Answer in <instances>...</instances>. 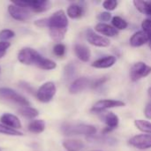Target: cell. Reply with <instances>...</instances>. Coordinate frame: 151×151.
Returning a JSON list of instances; mask_svg holds the SVG:
<instances>
[{
	"label": "cell",
	"instance_id": "6da1fadb",
	"mask_svg": "<svg viewBox=\"0 0 151 151\" xmlns=\"http://www.w3.org/2000/svg\"><path fill=\"white\" fill-rule=\"evenodd\" d=\"M61 132L65 136L85 135L88 138L96 134V128L92 125L82 123H64L61 126Z\"/></svg>",
	"mask_w": 151,
	"mask_h": 151
},
{
	"label": "cell",
	"instance_id": "7a4b0ae2",
	"mask_svg": "<svg viewBox=\"0 0 151 151\" xmlns=\"http://www.w3.org/2000/svg\"><path fill=\"white\" fill-rule=\"evenodd\" d=\"M0 99L20 107L30 105L29 101L26 97L10 88H0Z\"/></svg>",
	"mask_w": 151,
	"mask_h": 151
},
{
	"label": "cell",
	"instance_id": "3957f363",
	"mask_svg": "<svg viewBox=\"0 0 151 151\" xmlns=\"http://www.w3.org/2000/svg\"><path fill=\"white\" fill-rule=\"evenodd\" d=\"M43 58L44 57H42L37 50L29 47H25L21 49L18 53V60L21 64L27 65H35L38 66Z\"/></svg>",
	"mask_w": 151,
	"mask_h": 151
},
{
	"label": "cell",
	"instance_id": "277c9868",
	"mask_svg": "<svg viewBox=\"0 0 151 151\" xmlns=\"http://www.w3.org/2000/svg\"><path fill=\"white\" fill-rule=\"evenodd\" d=\"M56 92L57 88L54 82L47 81L37 89V91L35 92V96L37 100L41 103H49L53 99Z\"/></svg>",
	"mask_w": 151,
	"mask_h": 151
},
{
	"label": "cell",
	"instance_id": "5b68a950",
	"mask_svg": "<svg viewBox=\"0 0 151 151\" xmlns=\"http://www.w3.org/2000/svg\"><path fill=\"white\" fill-rule=\"evenodd\" d=\"M68 18L67 14L63 10L55 12L51 16L48 18V27L49 29H67L68 27Z\"/></svg>",
	"mask_w": 151,
	"mask_h": 151
},
{
	"label": "cell",
	"instance_id": "8992f818",
	"mask_svg": "<svg viewBox=\"0 0 151 151\" xmlns=\"http://www.w3.org/2000/svg\"><path fill=\"white\" fill-rule=\"evenodd\" d=\"M151 73V66L144 62H137L130 69V78L133 81H138Z\"/></svg>",
	"mask_w": 151,
	"mask_h": 151
},
{
	"label": "cell",
	"instance_id": "52a82bcc",
	"mask_svg": "<svg viewBox=\"0 0 151 151\" xmlns=\"http://www.w3.org/2000/svg\"><path fill=\"white\" fill-rule=\"evenodd\" d=\"M13 4L23 6L28 10H32L35 12H43L50 9V2L47 0H32V1H19L13 2Z\"/></svg>",
	"mask_w": 151,
	"mask_h": 151
},
{
	"label": "cell",
	"instance_id": "ba28073f",
	"mask_svg": "<svg viewBox=\"0 0 151 151\" xmlns=\"http://www.w3.org/2000/svg\"><path fill=\"white\" fill-rule=\"evenodd\" d=\"M126 104L123 101L119 100H114V99H104L97 101L92 107L91 111L96 113L103 112L106 110L111 109V108H119V107H124Z\"/></svg>",
	"mask_w": 151,
	"mask_h": 151
},
{
	"label": "cell",
	"instance_id": "9c48e42d",
	"mask_svg": "<svg viewBox=\"0 0 151 151\" xmlns=\"http://www.w3.org/2000/svg\"><path fill=\"white\" fill-rule=\"evenodd\" d=\"M129 144L141 150H145L151 149V134H137L130 138Z\"/></svg>",
	"mask_w": 151,
	"mask_h": 151
},
{
	"label": "cell",
	"instance_id": "30bf717a",
	"mask_svg": "<svg viewBox=\"0 0 151 151\" xmlns=\"http://www.w3.org/2000/svg\"><path fill=\"white\" fill-rule=\"evenodd\" d=\"M8 12L12 18L19 21H26L29 19L31 17L30 12L28 9L23 6L17 5L13 3L8 6Z\"/></svg>",
	"mask_w": 151,
	"mask_h": 151
},
{
	"label": "cell",
	"instance_id": "8fae6325",
	"mask_svg": "<svg viewBox=\"0 0 151 151\" xmlns=\"http://www.w3.org/2000/svg\"><path fill=\"white\" fill-rule=\"evenodd\" d=\"M86 38L87 41L91 44L94 45L96 47H99V48H106L108 46H110L111 42L109 40V38L100 35L98 34H96L94 30H92L91 28L87 30L86 33Z\"/></svg>",
	"mask_w": 151,
	"mask_h": 151
},
{
	"label": "cell",
	"instance_id": "7c38bea8",
	"mask_svg": "<svg viewBox=\"0 0 151 151\" xmlns=\"http://www.w3.org/2000/svg\"><path fill=\"white\" fill-rule=\"evenodd\" d=\"M91 81L88 79L87 77H81L76 80H74L72 84L69 87V92L70 94L75 95L79 94L84 89H86L88 86H91Z\"/></svg>",
	"mask_w": 151,
	"mask_h": 151
},
{
	"label": "cell",
	"instance_id": "4fadbf2b",
	"mask_svg": "<svg viewBox=\"0 0 151 151\" xmlns=\"http://www.w3.org/2000/svg\"><path fill=\"white\" fill-rule=\"evenodd\" d=\"M0 122L4 126L14 130H18L22 127L19 119L12 113H4L0 117Z\"/></svg>",
	"mask_w": 151,
	"mask_h": 151
},
{
	"label": "cell",
	"instance_id": "5bb4252c",
	"mask_svg": "<svg viewBox=\"0 0 151 151\" xmlns=\"http://www.w3.org/2000/svg\"><path fill=\"white\" fill-rule=\"evenodd\" d=\"M129 42L133 47H141L149 42V35L143 30L137 31L131 36Z\"/></svg>",
	"mask_w": 151,
	"mask_h": 151
},
{
	"label": "cell",
	"instance_id": "9a60e30c",
	"mask_svg": "<svg viewBox=\"0 0 151 151\" xmlns=\"http://www.w3.org/2000/svg\"><path fill=\"white\" fill-rule=\"evenodd\" d=\"M95 30L96 32L104 35L107 38L114 37L119 35V30H117L114 27H112L109 24H106V23H103V22L96 24V26L95 27Z\"/></svg>",
	"mask_w": 151,
	"mask_h": 151
},
{
	"label": "cell",
	"instance_id": "2e32d148",
	"mask_svg": "<svg viewBox=\"0 0 151 151\" xmlns=\"http://www.w3.org/2000/svg\"><path fill=\"white\" fill-rule=\"evenodd\" d=\"M104 120L106 124V128L104 130V133H109V132L116 129L119 124V117L111 111L107 112L104 116Z\"/></svg>",
	"mask_w": 151,
	"mask_h": 151
},
{
	"label": "cell",
	"instance_id": "e0dca14e",
	"mask_svg": "<svg viewBox=\"0 0 151 151\" xmlns=\"http://www.w3.org/2000/svg\"><path fill=\"white\" fill-rule=\"evenodd\" d=\"M73 50H74V53L76 55V57L82 62H88L89 59H90V57H91V52H90V50L83 45V44H80V43H76L74 45V48H73Z\"/></svg>",
	"mask_w": 151,
	"mask_h": 151
},
{
	"label": "cell",
	"instance_id": "ac0fdd59",
	"mask_svg": "<svg viewBox=\"0 0 151 151\" xmlns=\"http://www.w3.org/2000/svg\"><path fill=\"white\" fill-rule=\"evenodd\" d=\"M116 57L114 56H105L104 58H98L92 63V66L98 69H105L111 67L116 63Z\"/></svg>",
	"mask_w": 151,
	"mask_h": 151
},
{
	"label": "cell",
	"instance_id": "d6986e66",
	"mask_svg": "<svg viewBox=\"0 0 151 151\" xmlns=\"http://www.w3.org/2000/svg\"><path fill=\"white\" fill-rule=\"evenodd\" d=\"M62 145L67 151H80L83 150L85 146L83 142L74 139L65 140L63 142Z\"/></svg>",
	"mask_w": 151,
	"mask_h": 151
},
{
	"label": "cell",
	"instance_id": "ffe728a7",
	"mask_svg": "<svg viewBox=\"0 0 151 151\" xmlns=\"http://www.w3.org/2000/svg\"><path fill=\"white\" fill-rule=\"evenodd\" d=\"M83 7L78 4H72L68 6L66 13L67 16L71 19H79L83 15Z\"/></svg>",
	"mask_w": 151,
	"mask_h": 151
},
{
	"label": "cell",
	"instance_id": "44dd1931",
	"mask_svg": "<svg viewBox=\"0 0 151 151\" xmlns=\"http://www.w3.org/2000/svg\"><path fill=\"white\" fill-rule=\"evenodd\" d=\"M134 6L136 7V9L145 14L151 17V1H140V0H134Z\"/></svg>",
	"mask_w": 151,
	"mask_h": 151
},
{
	"label": "cell",
	"instance_id": "7402d4cb",
	"mask_svg": "<svg viewBox=\"0 0 151 151\" xmlns=\"http://www.w3.org/2000/svg\"><path fill=\"white\" fill-rule=\"evenodd\" d=\"M28 131L33 134H41L45 130V122L42 119L32 120L28 125Z\"/></svg>",
	"mask_w": 151,
	"mask_h": 151
},
{
	"label": "cell",
	"instance_id": "603a6c76",
	"mask_svg": "<svg viewBox=\"0 0 151 151\" xmlns=\"http://www.w3.org/2000/svg\"><path fill=\"white\" fill-rule=\"evenodd\" d=\"M18 112L19 115H21L22 117H24L26 119H35L39 115L38 110H36L35 108L30 107V106L20 107L18 110Z\"/></svg>",
	"mask_w": 151,
	"mask_h": 151
},
{
	"label": "cell",
	"instance_id": "cb8c5ba5",
	"mask_svg": "<svg viewBox=\"0 0 151 151\" xmlns=\"http://www.w3.org/2000/svg\"><path fill=\"white\" fill-rule=\"evenodd\" d=\"M134 125L137 127L138 130L141 132L147 134H151V122L148 120H143V119H136L134 121Z\"/></svg>",
	"mask_w": 151,
	"mask_h": 151
},
{
	"label": "cell",
	"instance_id": "d4e9b609",
	"mask_svg": "<svg viewBox=\"0 0 151 151\" xmlns=\"http://www.w3.org/2000/svg\"><path fill=\"white\" fill-rule=\"evenodd\" d=\"M87 139L93 142H98V143L108 144V145H114L117 142V141L114 138L107 137V136H96V134L91 137H88Z\"/></svg>",
	"mask_w": 151,
	"mask_h": 151
},
{
	"label": "cell",
	"instance_id": "484cf974",
	"mask_svg": "<svg viewBox=\"0 0 151 151\" xmlns=\"http://www.w3.org/2000/svg\"><path fill=\"white\" fill-rule=\"evenodd\" d=\"M67 32V29H54L51 28L50 29V36L51 37V39L57 42H60L64 38L65 35Z\"/></svg>",
	"mask_w": 151,
	"mask_h": 151
},
{
	"label": "cell",
	"instance_id": "4316f807",
	"mask_svg": "<svg viewBox=\"0 0 151 151\" xmlns=\"http://www.w3.org/2000/svg\"><path fill=\"white\" fill-rule=\"evenodd\" d=\"M112 27H114L117 30H123L126 29L128 26L127 21H126L123 18L119 16H114L111 19Z\"/></svg>",
	"mask_w": 151,
	"mask_h": 151
},
{
	"label": "cell",
	"instance_id": "83f0119b",
	"mask_svg": "<svg viewBox=\"0 0 151 151\" xmlns=\"http://www.w3.org/2000/svg\"><path fill=\"white\" fill-rule=\"evenodd\" d=\"M39 68L42 69V70H53L57 67V64L51 60V59H49V58H43L42 62L40 63V65H38Z\"/></svg>",
	"mask_w": 151,
	"mask_h": 151
},
{
	"label": "cell",
	"instance_id": "f1b7e54d",
	"mask_svg": "<svg viewBox=\"0 0 151 151\" xmlns=\"http://www.w3.org/2000/svg\"><path fill=\"white\" fill-rule=\"evenodd\" d=\"M0 134H5V135H10V136H21L23 134L18 130H14L12 128H9L3 124L0 123Z\"/></svg>",
	"mask_w": 151,
	"mask_h": 151
},
{
	"label": "cell",
	"instance_id": "f546056e",
	"mask_svg": "<svg viewBox=\"0 0 151 151\" xmlns=\"http://www.w3.org/2000/svg\"><path fill=\"white\" fill-rule=\"evenodd\" d=\"M76 73V67L73 63H69L65 67L64 74L66 80H71Z\"/></svg>",
	"mask_w": 151,
	"mask_h": 151
},
{
	"label": "cell",
	"instance_id": "4dcf8cb0",
	"mask_svg": "<svg viewBox=\"0 0 151 151\" xmlns=\"http://www.w3.org/2000/svg\"><path fill=\"white\" fill-rule=\"evenodd\" d=\"M65 45L63 43H57L54 47H53V53L57 56V57H63L65 54Z\"/></svg>",
	"mask_w": 151,
	"mask_h": 151
},
{
	"label": "cell",
	"instance_id": "1f68e13d",
	"mask_svg": "<svg viewBox=\"0 0 151 151\" xmlns=\"http://www.w3.org/2000/svg\"><path fill=\"white\" fill-rule=\"evenodd\" d=\"M15 36V33L11 29H4L0 32V40L2 42H7V40L12 39Z\"/></svg>",
	"mask_w": 151,
	"mask_h": 151
},
{
	"label": "cell",
	"instance_id": "d6a6232c",
	"mask_svg": "<svg viewBox=\"0 0 151 151\" xmlns=\"http://www.w3.org/2000/svg\"><path fill=\"white\" fill-rule=\"evenodd\" d=\"M119 4V2L116 0H106L103 3V6L107 11H114Z\"/></svg>",
	"mask_w": 151,
	"mask_h": 151
},
{
	"label": "cell",
	"instance_id": "836d02e7",
	"mask_svg": "<svg viewBox=\"0 0 151 151\" xmlns=\"http://www.w3.org/2000/svg\"><path fill=\"white\" fill-rule=\"evenodd\" d=\"M108 81V78L107 77H103V78H98L96 79V81H94L93 82H91V86L93 88H96L98 87H101L104 82H106Z\"/></svg>",
	"mask_w": 151,
	"mask_h": 151
},
{
	"label": "cell",
	"instance_id": "e575fe53",
	"mask_svg": "<svg viewBox=\"0 0 151 151\" xmlns=\"http://www.w3.org/2000/svg\"><path fill=\"white\" fill-rule=\"evenodd\" d=\"M11 46V43L8 42H2L0 41V56L4 57L7 49Z\"/></svg>",
	"mask_w": 151,
	"mask_h": 151
},
{
	"label": "cell",
	"instance_id": "d590c367",
	"mask_svg": "<svg viewBox=\"0 0 151 151\" xmlns=\"http://www.w3.org/2000/svg\"><path fill=\"white\" fill-rule=\"evenodd\" d=\"M142 30L146 33H149L151 31V19H146L142 23Z\"/></svg>",
	"mask_w": 151,
	"mask_h": 151
},
{
	"label": "cell",
	"instance_id": "8d00e7d4",
	"mask_svg": "<svg viewBox=\"0 0 151 151\" xmlns=\"http://www.w3.org/2000/svg\"><path fill=\"white\" fill-rule=\"evenodd\" d=\"M97 18L100 21H109L111 19H112L111 14L109 12H104L99 13Z\"/></svg>",
	"mask_w": 151,
	"mask_h": 151
},
{
	"label": "cell",
	"instance_id": "74e56055",
	"mask_svg": "<svg viewBox=\"0 0 151 151\" xmlns=\"http://www.w3.org/2000/svg\"><path fill=\"white\" fill-rule=\"evenodd\" d=\"M35 25L38 27H48V18H42L35 20Z\"/></svg>",
	"mask_w": 151,
	"mask_h": 151
},
{
	"label": "cell",
	"instance_id": "f35d334b",
	"mask_svg": "<svg viewBox=\"0 0 151 151\" xmlns=\"http://www.w3.org/2000/svg\"><path fill=\"white\" fill-rule=\"evenodd\" d=\"M144 115L148 119H151V99L148 102L144 109Z\"/></svg>",
	"mask_w": 151,
	"mask_h": 151
},
{
	"label": "cell",
	"instance_id": "ab89813d",
	"mask_svg": "<svg viewBox=\"0 0 151 151\" xmlns=\"http://www.w3.org/2000/svg\"><path fill=\"white\" fill-rule=\"evenodd\" d=\"M20 87H22L24 89H26L27 92H29V93H33L34 92V89H33V88L29 85V84H27V83H26V82H20Z\"/></svg>",
	"mask_w": 151,
	"mask_h": 151
},
{
	"label": "cell",
	"instance_id": "60d3db41",
	"mask_svg": "<svg viewBox=\"0 0 151 151\" xmlns=\"http://www.w3.org/2000/svg\"><path fill=\"white\" fill-rule=\"evenodd\" d=\"M146 33V32H145ZM147 35H149V46H150V50H151V31L150 32H149V33H147Z\"/></svg>",
	"mask_w": 151,
	"mask_h": 151
},
{
	"label": "cell",
	"instance_id": "b9f144b4",
	"mask_svg": "<svg viewBox=\"0 0 151 151\" xmlns=\"http://www.w3.org/2000/svg\"><path fill=\"white\" fill-rule=\"evenodd\" d=\"M148 92H149V95L151 96V87L149 88V91H148Z\"/></svg>",
	"mask_w": 151,
	"mask_h": 151
},
{
	"label": "cell",
	"instance_id": "7bdbcfd3",
	"mask_svg": "<svg viewBox=\"0 0 151 151\" xmlns=\"http://www.w3.org/2000/svg\"><path fill=\"white\" fill-rule=\"evenodd\" d=\"M92 151H101V150H92Z\"/></svg>",
	"mask_w": 151,
	"mask_h": 151
},
{
	"label": "cell",
	"instance_id": "ee69618b",
	"mask_svg": "<svg viewBox=\"0 0 151 151\" xmlns=\"http://www.w3.org/2000/svg\"><path fill=\"white\" fill-rule=\"evenodd\" d=\"M0 73H1V67H0Z\"/></svg>",
	"mask_w": 151,
	"mask_h": 151
},
{
	"label": "cell",
	"instance_id": "f6af8a7d",
	"mask_svg": "<svg viewBox=\"0 0 151 151\" xmlns=\"http://www.w3.org/2000/svg\"><path fill=\"white\" fill-rule=\"evenodd\" d=\"M2 58V57H1V56H0V58Z\"/></svg>",
	"mask_w": 151,
	"mask_h": 151
},
{
	"label": "cell",
	"instance_id": "bcb514c9",
	"mask_svg": "<svg viewBox=\"0 0 151 151\" xmlns=\"http://www.w3.org/2000/svg\"><path fill=\"white\" fill-rule=\"evenodd\" d=\"M0 151H1V149H0Z\"/></svg>",
	"mask_w": 151,
	"mask_h": 151
}]
</instances>
